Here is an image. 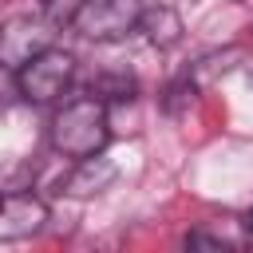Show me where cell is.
<instances>
[{
	"mask_svg": "<svg viewBox=\"0 0 253 253\" xmlns=\"http://www.w3.org/2000/svg\"><path fill=\"white\" fill-rule=\"evenodd\" d=\"M107 142H111V119L99 95H79L51 115V146L63 158L79 162V158L103 154Z\"/></svg>",
	"mask_w": 253,
	"mask_h": 253,
	"instance_id": "1",
	"label": "cell"
},
{
	"mask_svg": "<svg viewBox=\"0 0 253 253\" xmlns=\"http://www.w3.org/2000/svg\"><path fill=\"white\" fill-rule=\"evenodd\" d=\"M71 83H75V55L63 51V47H47V51H40L36 59H28V63L16 71V91H20V99L40 103V107L63 99Z\"/></svg>",
	"mask_w": 253,
	"mask_h": 253,
	"instance_id": "2",
	"label": "cell"
},
{
	"mask_svg": "<svg viewBox=\"0 0 253 253\" xmlns=\"http://www.w3.org/2000/svg\"><path fill=\"white\" fill-rule=\"evenodd\" d=\"M138 24H142L138 0H79V12L71 20V28L91 43H119L134 36Z\"/></svg>",
	"mask_w": 253,
	"mask_h": 253,
	"instance_id": "3",
	"label": "cell"
},
{
	"mask_svg": "<svg viewBox=\"0 0 253 253\" xmlns=\"http://www.w3.org/2000/svg\"><path fill=\"white\" fill-rule=\"evenodd\" d=\"M51 36H55V24L47 16H32V12L8 16L0 24V67L16 75L28 59L51 47Z\"/></svg>",
	"mask_w": 253,
	"mask_h": 253,
	"instance_id": "4",
	"label": "cell"
},
{
	"mask_svg": "<svg viewBox=\"0 0 253 253\" xmlns=\"http://www.w3.org/2000/svg\"><path fill=\"white\" fill-rule=\"evenodd\" d=\"M47 225V206L43 198L16 190L0 198V241H24L32 233H40Z\"/></svg>",
	"mask_w": 253,
	"mask_h": 253,
	"instance_id": "5",
	"label": "cell"
},
{
	"mask_svg": "<svg viewBox=\"0 0 253 253\" xmlns=\"http://www.w3.org/2000/svg\"><path fill=\"white\" fill-rule=\"evenodd\" d=\"M111 182H115V166H111L103 154H91V158H79V162H75V170L59 182V194L95 198V194H103Z\"/></svg>",
	"mask_w": 253,
	"mask_h": 253,
	"instance_id": "6",
	"label": "cell"
},
{
	"mask_svg": "<svg viewBox=\"0 0 253 253\" xmlns=\"http://www.w3.org/2000/svg\"><path fill=\"white\" fill-rule=\"evenodd\" d=\"M138 32H146L150 43H158V47H174V43L182 40V20H178V12L166 8V4H158V8H142V24H138Z\"/></svg>",
	"mask_w": 253,
	"mask_h": 253,
	"instance_id": "7",
	"label": "cell"
},
{
	"mask_svg": "<svg viewBox=\"0 0 253 253\" xmlns=\"http://www.w3.org/2000/svg\"><path fill=\"white\" fill-rule=\"evenodd\" d=\"M79 12V0H43V16L59 28V24H71Z\"/></svg>",
	"mask_w": 253,
	"mask_h": 253,
	"instance_id": "8",
	"label": "cell"
},
{
	"mask_svg": "<svg viewBox=\"0 0 253 253\" xmlns=\"http://www.w3.org/2000/svg\"><path fill=\"white\" fill-rule=\"evenodd\" d=\"M186 245H190V249H202V245H206V249H229L225 237H210V233H190Z\"/></svg>",
	"mask_w": 253,
	"mask_h": 253,
	"instance_id": "9",
	"label": "cell"
},
{
	"mask_svg": "<svg viewBox=\"0 0 253 253\" xmlns=\"http://www.w3.org/2000/svg\"><path fill=\"white\" fill-rule=\"evenodd\" d=\"M241 225H245V233L253 237V210H245V217H241Z\"/></svg>",
	"mask_w": 253,
	"mask_h": 253,
	"instance_id": "10",
	"label": "cell"
}]
</instances>
